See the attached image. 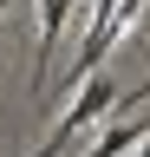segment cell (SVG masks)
<instances>
[{"mask_svg": "<svg viewBox=\"0 0 150 157\" xmlns=\"http://www.w3.org/2000/svg\"><path fill=\"white\" fill-rule=\"evenodd\" d=\"M111 105H118V78L91 72V78H85V92L72 98V105L59 111V124L46 131V144H39V151H46V157H59V144H65V137H72V131H85V124H98V118H104Z\"/></svg>", "mask_w": 150, "mask_h": 157, "instance_id": "obj_1", "label": "cell"}, {"mask_svg": "<svg viewBox=\"0 0 150 157\" xmlns=\"http://www.w3.org/2000/svg\"><path fill=\"white\" fill-rule=\"evenodd\" d=\"M144 131H150V118H130V124H124V118H111V124L98 131V144H91L85 157H124V151H130V144H137V137H144Z\"/></svg>", "mask_w": 150, "mask_h": 157, "instance_id": "obj_2", "label": "cell"}, {"mask_svg": "<svg viewBox=\"0 0 150 157\" xmlns=\"http://www.w3.org/2000/svg\"><path fill=\"white\" fill-rule=\"evenodd\" d=\"M137 157H150V131H144V137H137Z\"/></svg>", "mask_w": 150, "mask_h": 157, "instance_id": "obj_3", "label": "cell"}, {"mask_svg": "<svg viewBox=\"0 0 150 157\" xmlns=\"http://www.w3.org/2000/svg\"><path fill=\"white\" fill-rule=\"evenodd\" d=\"M7 7H13V0H0V13H7Z\"/></svg>", "mask_w": 150, "mask_h": 157, "instance_id": "obj_4", "label": "cell"}]
</instances>
